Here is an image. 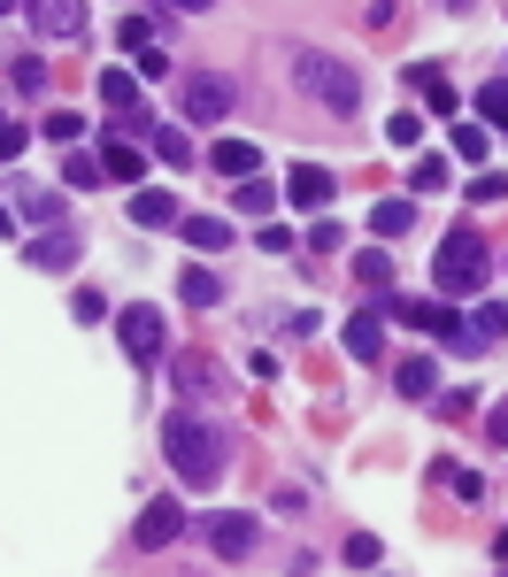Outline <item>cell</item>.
<instances>
[{"label": "cell", "instance_id": "1", "mask_svg": "<svg viewBox=\"0 0 508 577\" xmlns=\"http://www.w3.org/2000/svg\"><path fill=\"white\" fill-rule=\"evenodd\" d=\"M162 454H169V470H178L193 492H208V485L224 477V454H231V447H224L216 424H201L193 408H178V416L162 424Z\"/></svg>", "mask_w": 508, "mask_h": 577}, {"label": "cell", "instance_id": "2", "mask_svg": "<svg viewBox=\"0 0 508 577\" xmlns=\"http://www.w3.org/2000/svg\"><path fill=\"white\" fill-rule=\"evenodd\" d=\"M493 278V246L478 239V231H447L440 246H432V285L440 293H478Z\"/></svg>", "mask_w": 508, "mask_h": 577}, {"label": "cell", "instance_id": "3", "mask_svg": "<svg viewBox=\"0 0 508 577\" xmlns=\"http://www.w3.org/2000/svg\"><path fill=\"white\" fill-rule=\"evenodd\" d=\"M301 93H316L339 124L363 116V77H355V62H339V54H301Z\"/></svg>", "mask_w": 508, "mask_h": 577}, {"label": "cell", "instance_id": "4", "mask_svg": "<svg viewBox=\"0 0 508 577\" xmlns=\"http://www.w3.org/2000/svg\"><path fill=\"white\" fill-rule=\"evenodd\" d=\"M178 108H186V124H224L239 108V86H231L224 69H193L186 86H178Z\"/></svg>", "mask_w": 508, "mask_h": 577}, {"label": "cell", "instance_id": "5", "mask_svg": "<svg viewBox=\"0 0 508 577\" xmlns=\"http://www.w3.org/2000/svg\"><path fill=\"white\" fill-rule=\"evenodd\" d=\"M193 531H201V547H208L216 562H254V516H239V509H216V516H201Z\"/></svg>", "mask_w": 508, "mask_h": 577}, {"label": "cell", "instance_id": "6", "mask_svg": "<svg viewBox=\"0 0 508 577\" xmlns=\"http://www.w3.org/2000/svg\"><path fill=\"white\" fill-rule=\"evenodd\" d=\"M186 524H193V516H186V501H169V492H162V501H147V516H139V531H131V547H139V554H162L169 539H186Z\"/></svg>", "mask_w": 508, "mask_h": 577}, {"label": "cell", "instance_id": "7", "mask_svg": "<svg viewBox=\"0 0 508 577\" xmlns=\"http://www.w3.org/2000/svg\"><path fill=\"white\" fill-rule=\"evenodd\" d=\"M116 339H124L131 362H162V347H169V332H162V316H154V308H124Z\"/></svg>", "mask_w": 508, "mask_h": 577}, {"label": "cell", "instance_id": "8", "mask_svg": "<svg viewBox=\"0 0 508 577\" xmlns=\"http://www.w3.org/2000/svg\"><path fill=\"white\" fill-rule=\"evenodd\" d=\"M77 255H85V239H77L69 223H39V239L24 246V262H31V270H69Z\"/></svg>", "mask_w": 508, "mask_h": 577}, {"label": "cell", "instance_id": "9", "mask_svg": "<svg viewBox=\"0 0 508 577\" xmlns=\"http://www.w3.org/2000/svg\"><path fill=\"white\" fill-rule=\"evenodd\" d=\"M24 24L39 39H77L85 31V0H24Z\"/></svg>", "mask_w": 508, "mask_h": 577}, {"label": "cell", "instance_id": "10", "mask_svg": "<svg viewBox=\"0 0 508 577\" xmlns=\"http://www.w3.org/2000/svg\"><path fill=\"white\" fill-rule=\"evenodd\" d=\"M101 170H109V185H139L147 178V146L131 131H109L101 139Z\"/></svg>", "mask_w": 508, "mask_h": 577}, {"label": "cell", "instance_id": "11", "mask_svg": "<svg viewBox=\"0 0 508 577\" xmlns=\"http://www.w3.org/2000/svg\"><path fill=\"white\" fill-rule=\"evenodd\" d=\"M9 208L24 216V223H62V185H39V178H16V193H9Z\"/></svg>", "mask_w": 508, "mask_h": 577}, {"label": "cell", "instance_id": "12", "mask_svg": "<svg viewBox=\"0 0 508 577\" xmlns=\"http://www.w3.org/2000/svg\"><path fill=\"white\" fill-rule=\"evenodd\" d=\"M493 339H508V308H500V300H485L478 316H462V332H455V355H485Z\"/></svg>", "mask_w": 508, "mask_h": 577}, {"label": "cell", "instance_id": "13", "mask_svg": "<svg viewBox=\"0 0 508 577\" xmlns=\"http://www.w3.org/2000/svg\"><path fill=\"white\" fill-rule=\"evenodd\" d=\"M331 193H339L331 170H316V162H293V178H285V201H293V208L316 216V208H331Z\"/></svg>", "mask_w": 508, "mask_h": 577}, {"label": "cell", "instance_id": "14", "mask_svg": "<svg viewBox=\"0 0 508 577\" xmlns=\"http://www.w3.org/2000/svg\"><path fill=\"white\" fill-rule=\"evenodd\" d=\"M208 170H216V178H254V170H263V146H246V139H216V146H208Z\"/></svg>", "mask_w": 508, "mask_h": 577}, {"label": "cell", "instance_id": "15", "mask_svg": "<svg viewBox=\"0 0 508 577\" xmlns=\"http://www.w3.org/2000/svg\"><path fill=\"white\" fill-rule=\"evenodd\" d=\"M347 355H355V362H385V316H378V308H363V316L347 323Z\"/></svg>", "mask_w": 508, "mask_h": 577}, {"label": "cell", "instance_id": "16", "mask_svg": "<svg viewBox=\"0 0 508 577\" xmlns=\"http://www.w3.org/2000/svg\"><path fill=\"white\" fill-rule=\"evenodd\" d=\"M393 385H401V400H432V393H440V362H432V355H408V362L393 370Z\"/></svg>", "mask_w": 508, "mask_h": 577}, {"label": "cell", "instance_id": "17", "mask_svg": "<svg viewBox=\"0 0 508 577\" xmlns=\"http://www.w3.org/2000/svg\"><path fill=\"white\" fill-rule=\"evenodd\" d=\"M408 86L423 93V108H432V116H455V86H447L432 62H408Z\"/></svg>", "mask_w": 508, "mask_h": 577}, {"label": "cell", "instance_id": "18", "mask_svg": "<svg viewBox=\"0 0 508 577\" xmlns=\"http://www.w3.org/2000/svg\"><path fill=\"white\" fill-rule=\"evenodd\" d=\"M131 223H139V231H162V223H178V193H162V185L131 193Z\"/></svg>", "mask_w": 508, "mask_h": 577}, {"label": "cell", "instance_id": "19", "mask_svg": "<svg viewBox=\"0 0 508 577\" xmlns=\"http://www.w3.org/2000/svg\"><path fill=\"white\" fill-rule=\"evenodd\" d=\"M231 208H239V216H254V223H270L278 185H263V170H254V178H239V185H231Z\"/></svg>", "mask_w": 508, "mask_h": 577}, {"label": "cell", "instance_id": "20", "mask_svg": "<svg viewBox=\"0 0 508 577\" xmlns=\"http://www.w3.org/2000/svg\"><path fill=\"white\" fill-rule=\"evenodd\" d=\"M169 377H178V393H186V400L224 385V377H216V362H201V355H178V362H169Z\"/></svg>", "mask_w": 508, "mask_h": 577}, {"label": "cell", "instance_id": "21", "mask_svg": "<svg viewBox=\"0 0 508 577\" xmlns=\"http://www.w3.org/2000/svg\"><path fill=\"white\" fill-rule=\"evenodd\" d=\"M370 231H378V239L416 231V201H401V193H393V201H378V208H370Z\"/></svg>", "mask_w": 508, "mask_h": 577}, {"label": "cell", "instance_id": "22", "mask_svg": "<svg viewBox=\"0 0 508 577\" xmlns=\"http://www.w3.org/2000/svg\"><path fill=\"white\" fill-rule=\"evenodd\" d=\"M178 300H186V308H216V300H224V278L186 262V278H178Z\"/></svg>", "mask_w": 508, "mask_h": 577}, {"label": "cell", "instance_id": "23", "mask_svg": "<svg viewBox=\"0 0 508 577\" xmlns=\"http://www.w3.org/2000/svg\"><path fill=\"white\" fill-rule=\"evenodd\" d=\"M101 101H109L116 116H139V108H147L139 86H131V69H101Z\"/></svg>", "mask_w": 508, "mask_h": 577}, {"label": "cell", "instance_id": "24", "mask_svg": "<svg viewBox=\"0 0 508 577\" xmlns=\"http://www.w3.org/2000/svg\"><path fill=\"white\" fill-rule=\"evenodd\" d=\"M147 146H154V154L169 162V170H193V139H186V131H169V124H154V131H147Z\"/></svg>", "mask_w": 508, "mask_h": 577}, {"label": "cell", "instance_id": "25", "mask_svg": "<svg viewBox=\"0 0 508 577\" xmlns=\"http://www.w3.org/2000/svg\"><path fill=\"white\" fill-rule=\"evenodd\" d=\"M62 185H69V193H85V185H109L101 154H77V146H69V162H62Z\"/></svg>", "mask_w": 508, "mask_h": 577}, {"label": "cell", "instance_id": "26", "mask_svg": "<svg viewBox=\"0 0 508 577\" xmlns=\"http://www.w3.org/2000/svg\"><path fill=\"white\" fill-rule=\"evenodd\" d=\"M455 185V170H447V154H423L416 170H408V193H447Z\"/></svg>", "mask_w": 508, "mask_h": 577}, {"label": "cell", "instance_id": "27", "mask_svg": "<svg viewBox=\"0 0 508 577\" xmlns=\"http://www.w3.org/2000/svg\"><path fill=\"white\" fill-rule=\"evenodd\" d=\"M355 278H363L370 293H385V285H393V255H385V246H370V255H355Z\"/></svg>", "mask_w": 508, "mask_h": 577}, {"label": "cell", "instance_id": "28", "mask_svg": "<svg viewBox=\"0 0 508 577\" xmlns=\"http://www.w3.org/2000/svg\"><path fill=\"white\" fill-rule=\"evenodd\" d=\"M39 139H54V146H77V139H85V116H77V108H54V116L39 124Z\"/></svg>", "mask_w": 508, "mask_h": 577}, {"label": "cell", "instance_id": "29", "mask_svg": "<svg viewBox=\"0 0 508 577\" xmlns=\"http://www.w3.org/2000/svg\"><path fill=\"white\" fill-rule=\"evenodd\" d=\"M485 146H493L485 124H455V154H462V162H485Z\"/></svg>", "mask_w": 508, "mask_h": 577}, {"label": "cell", "instance_id": "30", "mask_svg": "<svg viewBox=\"0 0 508 577\" xmlns=\"http://www.w3.org/2000/svg\"><path fill=\"white\" fill-rule=\"evenodd\" d=\"M186 239H193V246H231V223H224V216H193Z\"/></svg>", "mask_w": 508, "mask_h": 577}, {"label": "cell", "instance_id": "31", "mask_svg": "<svg viewBox=\"0 0 508 577\" xmlns=\"http://www.w3.org/2000/svg\"><path fill=\"white\" fill-rule=\"evenodd\" d=\"M16 93H31V101L47 93V62L39 54H16Z\"/></svg>", "mask_w": 508, "mask_h": 577}, {"label": "cell", "instance_id": "32", "mask_svg": "<svg viewBox=\"0 0 508 577\" xmlns=\"http://www.w3.org/2000/svg\"><path fill=\"white\" fill-rule=\"evenodd\" d=\"M347 562H355V569H378V562H385V547H378L370 531H355V539H347Z\"/></svg>", "mask_w": 508, "mask_h": 577}, {"label": "cell", "instance_id": "33", "mask_svg": "<svg viewBox=\"0 0 508 577\" xmlns=\"http://www.w3.org/2000/svg\"><path fill=\"white\" fill-rule=\"evenodd\" d=\"M478 116H485V124H500V131H508V86H485V93H478Z\"/></svg>", "mask_w": 508, "mask_h": 577}, {"label": "cell", "instance_id": "34", "mask_svg": "<svg viewBox=\"0 0 508 577\" xmlns=\"http://www.w3.org/2000/svg\"><path fill=\"white\" fill-rule=\"evenodd\" d=\"M485 447H500V454H508V400H493V408H485Z\"/></svg>", "mask_w": 508, "mask_h": 577}, {"label": "cell", "instance_id": "35", "mask_svg": "<svg viewBox=\"0 0 508 577\" xmlns=\"http://www.w3.org/2000/svg\"><path fill=\"white\" fill-rule=\"evenodd\" d=\"M385 139H393V146H416V139H423V116H408V108H401V116L385 124Z\"/></svg>", "mask_w": 508, "mask_h": 577}, {"label": "cell", "instance_id": "36", "mask_svg": "<svg viewBox=\"0 0 508 577\" xmlns=\"http://www.w3.org/2000/svg\"><path fill=\"white\" fill-rule=\"evenodd\" d=\"M254 246H263V255H293V231H285V223H263V231H254Z\"/></svg>", "mask_w": 508, "mask_h": 577}, {"label": "cell", "instance_id": "37", "mask_svg": "<svg viewBox=\"0 0 508 577\" xmlns=\"http://www.w3.org/2000/svg\"><path fill=\"white\" fill-rule=\"evenodd\" d=\"M69 316H77V323H101V316H109V300H101V293H93V285H85V293H77V300H69Z\"/></svg>", "mask_w": 508, "mask_h": 577}, {"label": "cell", "instance_id": "38", "mask_svg": "<svg viewBox=\"0 0 508 577\" xmlns=\"http://www.w3.org/2000/svg\"><path fill=\"white\" fill-rule=\"evenodd\" d=\"M24 146H31V131H24V124H0V162H16Z\"/></svg>", "mask_w": 508, "mask_h": 577}, {"label": "cell", "instance_id": "39", "mask_svg": "<svg viewBox=\"0 0 508 577\" xmlns=\"http://www.w3.org/2000/svg\"><path fill=\"white\" fill-rule=\"evenodd\" d=\"M447 485H455V501H485V477H478V470H455Z\"/></svg>", "mask_w": 508, "mask_h": 577}, {"label": "cell", "instance_id": "40", "mask_svg": "<svg viewBox=\"0 0 508 577\" xmlns=\"http://www.w3.org/2000/svg\"><path fill=\"white\" fill-rule=\"evenodd\" d=\"M116 39H124V47H147V39H154V24H147V16H124V31H116Z\"/></svg>", "mask_w": 508, "mask_h": 577}, {"label": "cell", "instance_id": "41", "mask_svg": "<svg viewBox=\"0 0 508 577\" xmlns=\"http://www.w3.org/2000/svg\"><path fill=\"white\" fill-rule=\"evenodd\" d=\"M139 77H169V54L162 47H139Z\"/></svg>", "mask_w": 508, "mask_h": 577}, {"label": "cell", "instance_id": "42", "mask_svg": "<svg viewBox=\"0 0 508 577\" xmlns=\"http://www.w3.org/2000/svg\"><path fill=\"white\" fill-rule=\"evenodd\" d=\"M470 201H478V208H485V201H508V178H478V185H470Z\"/></svg>", "mask_w": 508, "mask_h": 577}, {"label": "cell", "instance_id": "43", "mask_svg": "<svg viewBox=\"0 0 508 577\" xmlns=\"http://www.w3.org/2000/svg\"><path fill=\"white\" fill-rule=\"evenodd\" d=\"M169 9H178V16H201V9H216V0H169Z\"/></svg>", "mask_w": 508, "mask_h": 577}, {"label": "cell", "instance_id": "44", "mask_svg": "<svg viewBox=\"0 0 508 577\" xmlns=\"http://www.w3.org/2000/svg\"><path fill=\"white\" fill-rule=\"evenodd\" d=\"M440 9H447V16H470V9H478V0H440Z\"/></svg>", "mask_w": 508, "mask_h": 577}, {"label": "cell", "instance_id": "45", "mask_svg": "<svg viewBox=\"0 0 508 577\" xmlns=\"http://www.w3.org/2000/svg\"><path fill=\"white\" fill-rule=\"evenodd\" d=\"M9 223H16V208H9V201H0V231H9Z\"/></svg>", "mask_w": 508, "mask_h": 577}, {"label": "cell", "instance_id": "46", "mask_svg": "<svg viewBox=\"0 0 508 577\" xmlns=\"http://www.w3.org/2000/svg\"><path fill=\"white\" fill-rule=\"evenodd\" d=\"M493 562H508V531H500V547H493Z\"/></svg>", "mask_w": 508, "mask_h": 577}, {"label": "cell", "instance_id": "47", "mask_svg": "<svg viewBox=\"0 0 508 577\" xmlns=\"http://www.w3.org/2000/svg\"><path fill=\"white\" fill-rule=\"evenodd\" d=\"M9 9H24V0H0V16H9Z\"/></svg>", "mask_w": 508, "mask_h": 577}, {"label": "cell", "instance_id": "48", "mask_svg": "<svg viewBox=\"0 0 508 577\" xmlns=\"http://www.w3.org/2000/svg\"><path fill=\"white\" fill-rule=\"evenodd\" d=\"M0 124H9V116H0Z\"/></svg>", "mask_w": 508, "mask_h": 577}]
</instances>
